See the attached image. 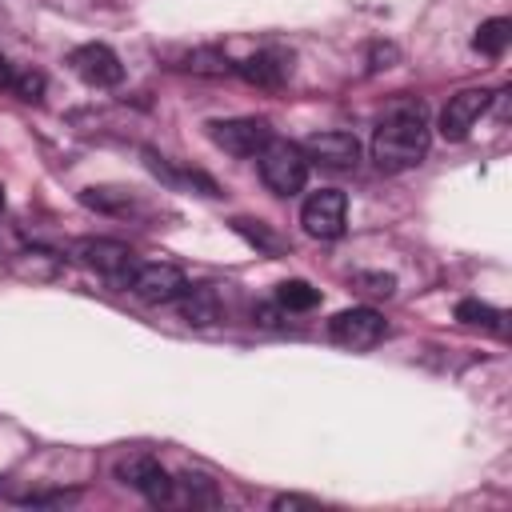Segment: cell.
I'll return each instance as SVG.
<instances>
[{
	"instance_id": "obj_1",
	"label": "cell",
	"mask_w": 512,
	"mask_h": 512,
	"mask_svg": "<svg viewBox=\"0 0 512 512\" xmlns=\"http://www.w3.org/2000/svg\"><path fill=\"white\" fill-rule=\"evenodd\" d=\"M428 156V112L420 100H400L372 132V160L380 172L416 168Z\"/></svg>"
},
{
	"instance_id": "obj_2",
	"label": "cell",
	"mask_w": 512,
	"mask_h": 512,
	"mask_svg": "<svg viewBox=\"0 0 512 512\" xmlns=\"http://www.w3.org/2000/svg\"><path fill=\"white\" fill-rule=\"evenodd\" d=\"M256 164H260V180L268 184V192L276 196H296L304 184H308V156L300 144L292 140H268L260 152H256Z\"/></svg>"
},
{
	"instance_id": "obj_3",
	"label": "cell",
	"mask_w": 512,
	"mask_h": 512,
	"mask_svg": "<svg viewBox=\"0 0 512 512\" xmlns=\"http://www.w3.org/2000/svg\"><path fill=\"white\" fill-rule=\"evenodd\" d=\"M72 256L88 272H96V276H104V280H112L120 288H128V280L136 272V252L128 244H120V240H108V236H84V240H76L72 244Z\"/></svg>"
},
{
	"instance_id": "obj_4",
	"label": "cell",
	"mask_w": 512,
	"mask_h": 512,
	"mask_svg": "<svg viewBox=\"0 0 512 512\" xmlns=\"http://www.w3.org/2000/svg\"><path fill=\"white\" fill-rule=\"evenodd\" d=\"M300 224H304V232L316 236V240H336V236H344V228H348V196H344L340 188H320V192H312V196L304 200V208H300Z\"/></svg>"
},
{
	"instance_id": "obj_5",
	"label": "cell",
	"mask_w": 512,
	"mask_h": 512,
	"mask_svg": "<svg viewBox=\"0 0 512 512\" xmlns=\"http://www.w3.org/2000/svg\"><path fill=\"white\" fill-rule=\"evenodd\" d=\"M208 136L228 156H256L272 140V128L260 116H232V120H208Z\"/></svg>"
},
{
	"instance_id": "obj_6",
	"label": "cell",
	"mask_w": 512,
	"mask_h": 512,
	"mask_svg": "<svg viewBox=\"0 0 512 512\" xmlns=\"http://www.w3.org/2000/svg\"><path fill=\"white\" fill-rule=\"evenodd\" d=\"M384 332H388V324H384V316L376 308H344V312H336L328 320V336L336 344H344V348H356V352L376 348L384 340Z\"/></svg>"
},
{
	"instance_id": "obj_7",
	"label": "cell",
	"mask_w": 512,
	"mask_h": 512,
	"mask_svg": "<svg viewBox=\"0 0 512 512\" xmlns=\"http://www.w3.org/2000/svg\"><path fill=\"white\" fill-rule=\"evenodd\" d=\"M120 484H128L132 492H140L148 504H172L176 500V480L152 460V456H128L116 464Z\"/></svg>"
},
{
	"instance_id": "obj_8",
	"label": "cell",
	"mask_w": 512,
	"mask_h": 512,
	"mask_svg": "<svg viewBox=\"0 0 512 512\" xmlns=\"http://www.w3.org/2000/svg\"><path fill=\"white\" fill-rule=\"evenodd\" d=\"M184 288H188V280L176 264H136V272L128 280V292L144 304H172V300H180Z\"/></svg>"
},
{
	"instance_id": "obj_9",
	"label": "cell",
	"mask_w": 512,
	"mask_h": 512,
	"mask_svg": "<svg viewBox=\"0 0 512 512\" xmlns=\"http://www.w3.org/2000/svg\"><path fill=\"white\" fill-rule=\"evenodd\" d=\"M68 68L88 84V88H116L124 80V64L108 44H80L68 56Z\"/></svg>"
},
{
	"instance_id": "obj_10",
	"label": "cell",
	"mask_w": 512,
	"mask_h": 512,
	"mask_svg": "<svg viewBox=\"0 0 512 512\" xmlns=\"http://www.w3.org/2000/svg\"><path fill=\"white\" fill-rule=\"evenodd\" d=\"M488 104H492L488 88H464V92L448 96V104L440 112V136L444 140H464L472 132V124L488 112Z\"/></svg>"
},
{
	"instance_id": "obj_11",
	"label": "cell",
	"mask_w": 512,
	"mask_h": 512,
	"mask_svg": "<svg viewBox=\"0 0 512 512\" xmlns=\"http://www.w3.org/2000/svg\"><path fill=\"white\" fill-rule=\"evenodd\" d=\"M304 156L324 164V168H352L360 160V140L352 132H340V128H328V132H312L304 144Z\"/></svg>"
},
{
	"instance_id": "obj_12",
	"label": "cell",
	"mask_w": 512,
	"mask_h": 512,
	"mask_svg": "<svg viewBox=\"0 0 512 512\" xmlns=\"http://www.w3.org/2000/svg\"><path fill=\"white\" fill-rule=\"evenodd\" d=\"M236 72L256 88H280L292 72V56L280 52V48H264V52H252L248 60H240Z\"/></svg>"
},
{
	"instance_id": "obj_13",
	"label": "cell",
	"mask_w": 512,
	"mask_h": 512,
	"mask_svg": "<svg viewBox=\"0 0 512 512\" xmlns=\"http://www.w3.org/2000/svg\"><path fill=\"white\" fill-rule=\"evenodd\" d=\"M180 320L192 328H212L224 320V296L212 284H196L180 292Z\"/></svg>"
},
{
	"instance_id": "obj_14",
	"label": "cell",
	"mask_w": 512,
	"mask_h": 512,
	"mask_svg": "<svg viewBox=\"0 0 512 512\" xmlns=\"http://www.w3.org/2000/svg\"><path fill=\"white\" fill-rule=\"evenodd\" d=\"M508 44H512V20H508V16L484 20V24L476 28V36H472V48L484 52V56H504Z\"/></svg>"
},
{
	"instance_id": "obj_15",
	"label": "cell",
	"mask_w": 512,
	"mask_h": 512,
	"mask_svg": "<svg viewBox=\"0 0 512 512\" xmlns=\"http://www.w3.org/2000/svg\"><path fill=\"white\" fill-rule=\"evenodd\" d=\"M176 68H184V72H200V76H228V72H236V64H232L224 52H216V48H192V52L180 56Z\"/></svg>"
},
{
	"instance_id": "obj_16",
	"label": "cell",
	"mask_w": 512,
	"mask_h": 512,
	"mask_svg": "<svg viewBox=\"0 0 512 512\" xmlns=\"http://www.w3.org/2000/svg\"><path fill=\"white\" fill-rule=\"evenodd\" d=\"M456 320L468 324V328H488V332L504 336V312L484 304V300H460L456 304Z\"/></svg>"
},
{
	"instance_id": "obj_17",
	"label": "cell",
	"mask_w": 512,
	"mask_h": 512,
	"mask_svg": "<svg viewBox=\"0 0 512 512\" xmlns=\"http://www.w3.org/2000/svg\"><path fill=\"white\" fill-rule=\"evenodd\" d=\"M276 304H280L284 312H308V308L320 304V292H316L308 280H284V284L276 288Z\"/></svg>"
},
{
	"instance_id": "obj_18",
	"label": "cell",
	"mask_w": 512,
	"mask_h": 512,
	"mask_svg": "<svg viewBox=\"0 0 512 512\" xmlns=\"http://www.w3.org/2000/svg\"><path fill=\"white\" fill-rule=\"evenodd\" d=\"M176 488L184 492V500H188L192 508H216V504H220V492H216V484H212L208 476H200V472H188V476H180V480H176Z\"/></svg>"
},
{
	"instance_id": "obj_19",
	"label": "cell",
	"mask_w": 512,
	"mask_h": 512,
	"mask_svg": "<svg viewBox=\"0 0 512 512\" xmlns=\"http://www.w3.org/2000/svg\"><path fill=\"white\" fill-rule=\"evenodd\" d=\"M8 92H12L16 100L36 104V100L44 96V72H36V68H12V84H8Z\"/></svg>"
},
{
	"instance_id": "obj_20",
	"label": "cell",
	"mask_w": 512,
	"mask_h": 512,
	"mask_svg": "<svg viewBox=\"0 0 512 512\" xmlns=\"http://www.w3.org/2000/svg\"><path fill=\"white\" fill-rule=\"evenodd\" d=\"M232 228H236L248 244H256L260 252H272V256H276V252H284V240H280V236H272L260 220H232Z\"/></svg>"
},
{
	"instance_id": "obj_21",
	"label": "cell",
	"mask_w": 512,
	"mask_h": 512,
	"mask_svg": "<svg viewBox=\"0 0 512 512\" xmlns=\"http://www.w3.org/2000/svg\"><path fill=\"white\" fill-rule=\"evenodd\" d=\"M352 288H360L364 296H392L396 276H388V272H352Z\"/></svg>"
},
{
	"instance_id": "obj_22",
	"label": "cell",
	"mask_w": 512,
	"mask_h": 512,
	"mask_svg": "<svg viewBox=\"0 0 512 512\" xmlns=\"http://www.w3.org/2000/svg\"><path fill=\"white\" fill-rule=\"evenodd\" d=\"M280 312H284L280 304H256V308H252V316H256V324H264V328H280V320H284Z\"/></svg>"
},
{
	"instance_id": "obj_23",
	"label": "cell",
	"mask_w": 512,
	"mask_h": 512,
	"mask_svg": "<svg viewBox=\"0 0 512 512\" xmlns=\"http://www.w3.org/2000/svg\"><path fill=\"white\" fill-rule=\"evenodd\" d=\"M392 60H396V48L392 44H376V52H372V72H380V68H392Z\"/></svg>"
},
{
	"instance_id": "obj_24",
	"label": "cell",
	"mask_w": 512,
	"mask_h": 512,
	"mask_svg": "<svg viewBox=\"0 0 512 512\" xmlns=\"http://www.w3.org/2000/svg\"><path fill=\"white\" fill-rule=\"evenodd\" d=\"M272 508L276 512H284V508H316V500H308V496H276Z\"/></svg>"
},
{
	"instance_id": "obj_25",
	"label": "cell",
	"mask_w": 512,
	"mask_h": 512,
	"mask_svg": "<svg viewBox=\"0 0 512 512\" xmlns=\"http://www.w3.org/2000/svg\"><path fill=\"white\" fill-rule=\"evenodd\" d=\"M12 84V64H8V56L0 52V88H8Z\"/></svg>"
},
{
	"instance_id": "obj_26",
	"label": "cell",
	"mask_w": 512,
	"mask_h": 512,
	"mask_svg": "<svg viewBox=\"0 0 512 512\" xmlns=\"http://www.w3.org/2000/svg\"><path fill=\"white\" fill-rule=\"evenodd\" d=\"M0 212H4V184H0Z\"/></svg>"
}]
</instances>
